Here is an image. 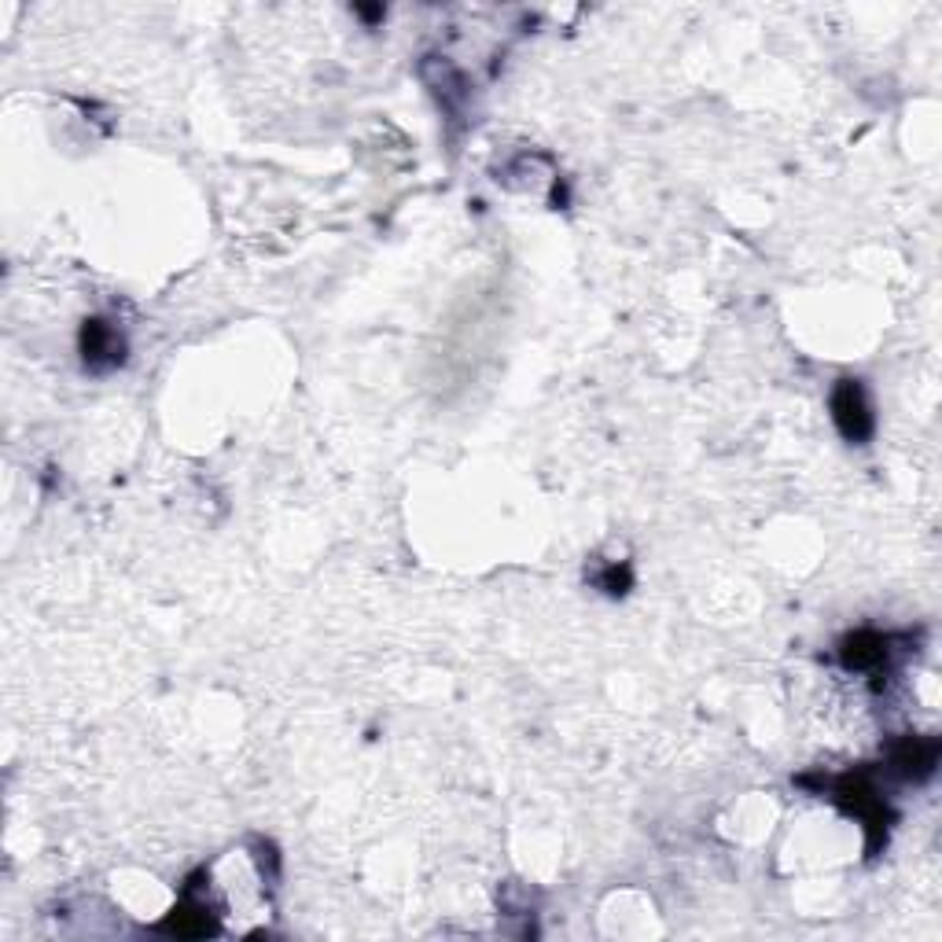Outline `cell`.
Segmentation results:
<instances>
[{"label":"cell","instance_id":"obj_3","mask_svg":"<svg viewBox=\"0 0 942 942\" xmlns=\"http://www.w3.org/2000/svg\"><path fill=\"white\" fill-rule=\"evenodd\" d=\"M81 354L92 369H103V365H114L122 358V339L114 335L111 324L103 321H86V332H81Z\"/></svg>","mask_w":942,"mask_h":942},{"label":"cell","instance_id":"obj_2","mask_svg":"<svg viewBox=\"0 0 942 942\" xmlns=\"http://www.w3.org/2000/svg\"><path fill=\"white\" fill-rule=\"evenodd\" d=\"M895 770L909 781H924L939 766V744L931 737H906L902 744L891 751Z\"/></svg>","mask_w":942,"mask_h":942},{"label":"cell","instance_id":"obj_5","mask_svg":"<svg viewBox=\"0 0 942 942\" xmlns=\"http://www.w3.org/2000/svg\"><path fill=\"white\" fill-rule=\"evenodd\" d=\"M162 931H177V935H211V931H217V924L206 913H199V909L181 906L162 920Z\"/></svg>","mask_w":942,"mask_h":942},{"label":"cell","instance_id":"obj_4","mask_svg":"<svg viewBox=\"0 0 942 942\" xmlns=\"http://www.w3.org/2000/svg\"><path fill=\"white\" fill-rule=\"evenodd\" d=\"M843 663L851 670H876L887 659V637L881 633H851L840 648Z\"/></svg>","mask_w":942,"mask_h":942},{"label":"cell","instance_id":"obj_1","mask_svg":"<svg viewBox=\"0 0 942 942\" xmlns=\"http://www.w3.org/2000/svg\"><path fill=\"white\" fill-rule=\"evenodd\" d=\"M832 420L846 442H865L873 435V405L865 397V386L857 380H840L832 391Z\"/></svg>","mask_w":942,"mask_h":942}]
</instances>
